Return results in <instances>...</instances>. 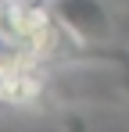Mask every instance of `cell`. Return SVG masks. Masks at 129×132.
Returning <instances> with one entry per match:
<instances>
[{
	"label": "cell",
	"instance_id": "obj_2",
	"mask_svg": "<svg viewBox=\"0 0 129 132\" xmlns=\"http://www.w3.org/2000/svg\"><path fill=\"white\" fill-rule=\"evenodd\" d=\"M58 22L79 39V43H111L115 29H111V18H108L104 4L101 0H50Z\"/></svg>",
	"mask_w": 129,
	"mask_h": 132
},
{
	"label": "cell",
	"instance_id": "obj_4",
	"mask_svg": "<svg viewBox=\"0 0 129 132\" xmlns=\"http://www.w3.org/2000/svg\"><path fill=\"white\" fill-rule=\"evenodd\" d=\"M122 86H126V93H129V61H126V71H122Z\"/></svg>",
	"mask_w": 129,
	"mask_h": 132
},
{
	"label": "cell",
	"instance_id": "obj_1",
	"mask_svg": "<svg viewBox=\"0 0 129 132\" xmlns=\"http://www.w3.org/2000/svg\"><path fill=\"white\" fill-rule=\"evenodd\" d=\"M58 14L36 0H0V71L36 68L58 50Z\"/></svg>",
	"mask_w": 129,
	"mask_h": 132
},
{
	"label": "cell",
	"instance_id": "obj_3",
	"mask_svg": "<svg viewBox=\"0 0 129 132\" xmlns=\"http://www.w3.org/2000/svg\"><path fill=\"white\" fill-rule=\"evenodd\" d=\"M43 75L29 68H11V71H0V100L4 104H11V107H29V104H36L43 96Z\"/></svg>",
	"mask_w": 129,
	"mask_h": 132
}]
</instances>
